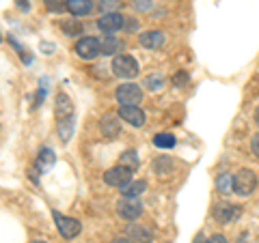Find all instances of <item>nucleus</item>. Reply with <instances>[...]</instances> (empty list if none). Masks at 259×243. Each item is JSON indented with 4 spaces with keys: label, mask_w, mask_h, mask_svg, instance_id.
<instances>
[{
    "label": "nucleus",
    "mask_w": 259,
    "mask_h": 243,
    "mask_svg": "<svg viewBox=\"0 0 259 243\" xmlns=\"http://www.w3.org/2000/svg\"><path fill=\"white\" fill-rule=\"evenodd\" d=\"M56 120H59L61 140L69 142L71 134H74V103L65 93L56 95Z\"/></svg>",
    "instance_id": "1"
},
{
    "label": "nucleus",
    "mask_w": 259,
    "mask_h": 243,
    "mask_svg": "<svg viewBox=\"0 0 259 243\" xmlns=\"http://www.w3.org/2000/svg\"><path fill=\"white\" fill-rule=\"evenodd\" d=\"M112 74L130 80V78L139 76V63L130 54H117L115 58H112Z\"/></svg>",
    "instance_id": "2"
},
{
    "label": "nucleus",
    "mask_w": 259,
    "mask_h": 243,
    "mask_svg": "<svg viewBox=\"0 0 259 243\" xmlns=\"http://www.w3.org/2000/svg\"><path fill=\"white\" fill-rule=\"evenodd\" d=\"M255 188H257V174L253 170H248V168L238 170L236 176H233V192L240 194V196H250L255 192Z\"/></svg>",
    "instance_id": "3"
},
{
    "label": "nucleus",
    "mask_w": 259,
    "mask_h": 243,
    "mask_svg": "<svg viewBox=\"0 0 259 243\" xmlns=\"http://www.w3.org/2000/svg\"><path fill=\"white\" fill-rule=\"evenodd\" d=\"M117 101L121 106H139L143 101V91L139 84L134 82H125L117 88Z\"/></svg>",
    "instance_id": "4"
},
{
    "label": "nucleus",
    "mask_w": 259,
    "mask_h": 243,
    "mask_svg": "<svg viewBox=\"0 0 259 243\" xmlns=\"http://www.w3.org/2000/svg\"><path fill=\"white\" fill-rule=\"evenodd\" d=\"M117 211L123 220L132 222V220H139L141 213H143V202L139 198H132V196H123L117 202Z\"/></svg>",
    "instance_id": "5"
},
{
    "label": "nucleus",
    "mask_w": 259,
    "mask_h": 243,
    "mask_svg": "<svg viewBox=\"0 0 259 243\" xmlns=\"http://www.w3.org/2000/svg\"><path fill=\"white\" fill-rule=\"evenodd\" d=\"M54 222H56V228H59V232L63 234L65 239H74L80 234V230H82V226H80L78 220H74V217H67V215H61L59 211H54Z\"/></svg>",
    "instance_id": "6"
},
{
    "label": "nucleus",
    "mask_w": 259,
    "mask_h": 243,
    "mask_svg": "<svg viewBox=\"0 0 259 243\" xmlns=\"http://www.w3.org/2000/svg\"><path fill=\"white\" fill-rule=\"evenodd\" d=\"M132 172L134 170L132 168H127V166H115V168H110L104 172V183L106 185H115V188H123L125 183L132 181Z\"/></svg>",
    "instance_id": "7"
},
{
    "label": "nucleus",
    "mask_w": 259,
    "mask_h": 243,
    "mask_svg": "<svg viewBox=\"0 0 259 243\" xmlns=\"http://www.w3.org/2000/svg\"><path fill=\"white\" fill-rule=\"evenodd\" d=\"M76 54L80 56V58H84V60H95L97 56L102 54V47H100V41H97L95 37H82V39H78V43H76Z\"/></svg>",
    "instance_id": "8"
},
{
    "label": "nucleus",
    "mask_w": 259,
    "mask_h": 243,
    "mask_svg": "<svg viewBox=\"0 0 259 243\" xmlns=\"http://www.w3.org/2000/svg\"><path fill=\"white\" fill-rule=\"evenodd\" d=\"M97 26H100L102 32H106V35H115V32H119L125 26V18L117 11H110V13H104L102 18L97 20Z\"/></svg>",
    "instance_id": "9"
},
{
    "label": "nucleus",
    "mask_w": 259,
    "mask_h": 243,
    "mask_svg": "<svg viewBox=\"0 0 259 243\" xmlns=\"http://www.w3.org/2000/svg\"><path fill=\"white\" fill-rule=\"evenodd\" d=\"M240 207L236 205H229V202H218V205L214 207V220L218 224H229L233 222L236 217H240Z\"/></svg>",
    "instance_id": "10"
},
{
    "label": "nucleus",
    "mask_w": 259,
    "mask_h": 243,
    "mask_svg": "<svg viewBox=\"0 0 259 243\" xmlns=\"http://www.w3.org/2000/svg\"><path fill=\"white\" fill-rule=\"evenodd\" d=\"M119 118H123L125 123H130L132 127H141L145 123V112L139 106H121Z\"/></svg>",
    "instance_id": "11"
},
{
    "label": "nucleus",
    "mask_w": 259,
    "mask_h": 243,
    "mask_svg": "<svg viewBox=\"0 0 259 243\" xmlns=\"http://www.w3.org/2000/svg\"><path fill=\"white\" fill-rule=\"evenodd\" d=\"M139 41H141L143 47H147V50H158V47L164 45L166 37H164V32L162 30H147V32H143V35L139 37Z\"/></svg>",
    "instance_id": "12"
},
{
    "label": "nucleus",
    "mask_w": 259,
    "mask_h": 243,
    "mask_svg": "<svg viewBox=\"0 0 259 243\" xmlns=\"http://www.w3.org/2000/svg\"><path fill=\"white\" fill-rule=\"evenodd\" d=\"M100 129H102V134L104 138H117L119 132H121V123H119V118L115 114H106L102 120H100Z\"/></svg>",
    "instance_id": "13"
},
{
    "label": "nucleus",
    "mask_w": 259,
    "mask_h": 243,
    "mask_svg": "<svg viewBox=\"0 0 259 243\" xmlns=\"http://www.w3.org/2000/svg\"><path fill=\"white\" fill-rule=\"evenodd\" d=\"M67 11L74 15V18H82L93 11V3L91 0H67Z\"/></svg>",
    "instance_id": "14"
},
{
    "label": "nucleus",
    "mask_w": 259,
    "mask_h": 243,
    "mask_svg": "<svg viewBox=\"0 0 259 243\" xmlns=\"http://www.w3.org/2000/svg\"><path fill=\"white\" fill-rule=\"evenodd\" d=\"M54 161H56L54 151H52V149H41V151H39V157H37V164H35L37 172L46 174L48 170H50V168L54 166Z\"/></svg>",
    "instance_id": "15"
},
{
    "label": "nucleus",
    "mask_w": 259,
    "mask_h": 243,
    "mask_svg": "<svg viewBox=\"0 0 259 243\" xmlns=\"http://www.w3.org/2000/svg\"><path fill=\"white\" fill-rule=\"evenodd\" d=\"M147 190V181H143V179H139V181H130V183H125L123 188H121V194L123 196H132V198H139L141 194Z\"/></svg>",
    "instance_id": "16"
},
{
    "label": "nucleus",
    "mask_w": 259,
    "mask_h": 243,
    "mask_svg": "<svg viewBox=\"0 0 259 243\" xmlns=\"http://www.w3.org/2000/svg\"><path fill=\"white\" fill-rule=\"evenodd\" d=\"M100 47H102V54H108V56H112L117 50H119V41L115 39V35H106L100 41Z\"/></svg>",
    "instance_id": "17"
},
{
    "label": "nucleus",
    "mask_w": 259,
    "mask_h": 243,
    "mask_svg": "<svg viewBox=\"0 0 259 243\" xmlns=\"http://www.w3.org/2000/svg\"><path fill=\"white\" fill-rule=\"evenodd\" d=\"M216 190L221 192V194L233 192V176H231L229 172H223V174L216 179Z\"/></svg>",
    "instance_id": "18"
},
{
    "label": "nucleus",
    "mask_w": 259,
    "mask_h": 243,
    "mask_svg": "<svg viewBox=\"0 0 259 243\" xmlns=\"http://www.w3.org/2000/svg\"><path fill=\"white\" fill-rule=\"evenodd\" d=\"M127 232H130V239H132V241H145V243L151 241V232L147 228H139V226L132 224L127 228Z\"/></svg>",
    "instance_id": "19"
},
{
    "label": "nucleus",
    "mask_w": 259,
    "mask_h": 243,
    "mask_svg": "<svg viewBox=\"0 0 259 243\" xmlns=\"http://www.w3.org/2000/svg\"><path fill=\"white\" fill-rule=\"evenodd\" d=\"M153 144H156L158 149H173L175 147V136L171 134H158L153 138Z\"/></svg>",
    "instance_id": "20"
},
{
    "label": "nucleus",
    "mask_w": 259,
    "mask_h": 243,
    "mask_svg": "<svg viewBox=\"0 0 259 243\" xmlns=\"http://www.w3.org/2000/svg\"><path fill=\"white\" fill-rule=\"evenodd\" d=\"M46 9L52 13H65L67 11V0H44Z\"/></svg>",
    "instance_id": "21"
},
{
    "label": "nucleus",
    "mask_w": 259,
    "mask_h": 243,
    "mask_svg": "<svg viewBox=\"0 0 259 243\" xmlns=\"http://www.w3.org/2000/svg\"><path fill=\"white\" fill-rule=\"evenodd\" d=\"M121 166H127L132 170L139 168V157H136V153L134 151H125L123 155H121Z\"/></svg>",
    "instance_id": "22"
},
{
    "label": "nucleus",
    "mask_w": 259,
    "mask_h": 243,
    "mask_svg": "<svg viewBox=\"0 0 259 243\" xmlns=\"http://www.w3.org/2000/svg\"><path fill=\"white\" fill-rule=\"evenodd\" d=\"M61 28L65 30V35H69V37H74V35H78V32L82 30V26H80L78 20H67V22H63Z\"/></svg>",
    "instance_id": "23"
},
{
    "label": "nucleus",
    "mask_w": 259,
    "mask_h": 243,
    "mask_svg": "<svg viewBox=\"0 0 259 243\" xmlns=\"http://www.w3.org/2000/svg\"><path fill=\"white\" fill-rule=\"evenodd\" d=\"M145 86H147L149 91H158V88L164 86V80H162L160 76H149L147 80H145Z\"/></svg>",
    "instance_id": "24"
},
{
    "label": "nucleus",
    "mask_w": 259,
    "mask_h": 243,
    "mask_svg": "<svg viewBox=\"0 0 259 243\" xmlns=\"http://www.w3.org/2000/svg\"><path fill=\"white\" fill-rule=\"evenodd\" d=\"M171 159H168V157H160L158 161H156V166H153V168H156V172H164V170H171Z\"/></svg>",
    "instance_id": "25"
},
{
    "label": "nucleus",
    "mask_w": 259,
    "mask_h": 243,
    "mask_svg": "<svg viewBox=\"0 0 259 243\" xmlns=\"http://www.w3.org/2000/svg\"><path fill=\"white\" fill-rule=\"evenodd\" d=\"M173 84L175 86H186V84H188V74H182V71H180V74H175L173 76Z\"/></svg>",
    "instance_id": "26"
},
{
    "label": "nucleus",
    "mask_w": 259,
    "mask_h": 243,
    "mask_svg": "<svg viewBox=\"0 0 259 243\" xmlns=\"http://www.w3.org/2000/svg\"><path fill=\"white\" fill-rule=\"evenodd\" d=\"M250 149H253L255 155H259V134L253 138V142H250Z\"/></svg>",
    "instance_id": "27"
},
{
    "label": "nucleus",
    "mask_w": 259,
    "mask_h": 243,
    "mask_svg": "<svg viewBox=\"0 0 259 243\" xmlns=\"http://www.w3.org/2000/svg\"><path fill=\"white\" fill-rule=\"evenodd\" d=\"M207 243H227V239L223 237V234H214V237H212V239H209Z\"/></svg>",
    "instance_id": "28"
},
{
    "label": "nucleus",
    "mask_w": 259,
    "mask_h": 243,
    "mask_svg": "<svg viewBox=\"0 0 259 243\" xmlns=\"http://www.w3.org/2000/svg\"><path fill=\"white\" fill-rule=\"evenodd\" d=\"M192 243H207V241H205V237H203V234H201V232H199V234H197V237H194V241H192Z\"/></svg>",
    "instance_id": "29"
},
{
    "label": "nucleus",
    "mask_w": 259,
    "mask_h": 243,
    "mask_svg": "<svg viewBox=\"0 0 259 243\" xmlns=\"http://www.w3.org/2000/svg\"><path fill=\"white\" fill-rule=\"evenodd\" d=\"M15 3L20 5V9H22V11H24V9H28V3H24V0H15Z\"/></svg>",
    "instance_id": "30"
},
{
    "label": "nucleus",
    "mask_w": 259,
    "mask_h": 243,
    "mask_svg": "<svg viewBox=\"0 0 259 243\" xmlns=\"http://www.w3.org/2000/svg\"><path fill=\"white\" fill-rule=\"evenodd\" d=\"M112 243H132V239H115Z\"/></svg>",
    "instance_id": "31"
},
{
    "label": "nucleus",
    "mask_w": 259,
    "mask_h": 243,
    "mask_svg": "<svg viewBox=\"0 0 259 243\" xmlns=\"http://www.w3.org/2000/svg\"><path fill=\"white\" fill-rule=\"evenodd\" d=\"M255 120H257V125H259V110H257V114H255Z\"/></svg>",
    "instance_id": "32"
},
{
    "label": "nucleus",
    "mask_w": 259,
    "mask_h": 243,
    "mask_svg": "<svg viewBox=\"0 0 259 243\" xmlns=\"http://www.w3.org/2000/svg\"><path fill=\"white\" fill-rule=\"evenodd\" d=\"M32 243H46V241H41V239H37V241H32Z\"/></svg>",
    "instance_id": "33"
},
{
    "label": "nucleus",
    "mask_w": 259,
    "mask_h": 243,
    "mask_svg": "<svg viewBox=\"0 0 259 243\" xmlns=\"http://www.w3.org/2000/svg\"><path fill=\"white\" fill-rule=\"evenodd\" d=\"M0 41H3V35H0Z\"/></svg>",
    "instance_id": "34"
}]
</instances>
